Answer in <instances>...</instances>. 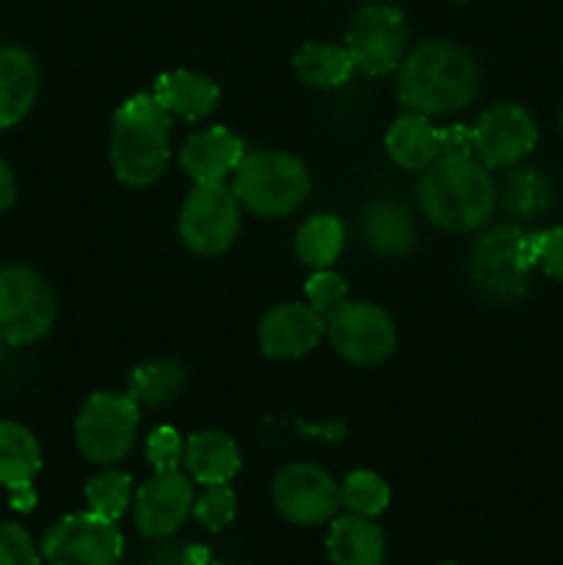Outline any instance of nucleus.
Wrapping results in <instances>:
<instances>
[{
	"mask_svg": "<svg viewBox=\"0 0 563 565\" xmlns=\"http://www.w3.org/2000/svg\"><path fill=\"white\" fill-rule=\"evenodd\" d=\"M152 97L169 110L171 116H180L185 121H199L215 110L221 99L219 83L210 81L208 75L193 70L163 72L155 81Z\"/></svg>",
	"mask_w": 563,
	"mask_h": 565,
	"instance_id": "nucleus-18",
	"label": "nucleus"
},
{
	"mask_svg": "<svg viewBox=\"0 0 563 565\" xmlns=\"http://www.w3.org/2000/svg\"><path fill=\"white\" fill-rule=\"evenodd\" d=\"M417 202L431 224L461 235L491 218L497 185L478 158H436L419 171Z\"/></svg>",
	"mask_w": 563,
	"mask_h": 565,
	"instance_id": "nucleus-2",
	"label": "nucleus"
},
{
	"mask_svg": "<svg viewBox=\"0 0 563 565\" xmlns=\"http://www.w3.org/2000/svg\"><path fill=\"white\" fill-rule=\"evenodd\" d=\"M0 348H3V342H0Z\"/></svg>",
	"mask_w": 563,
	"mask_h": 565,
	"instance_id": "nucleus-42",
	"label": "nucleus"
},
{
	"mask_svg": "<svg viewBox=\"0 0 563 565\" xmlns=\"http://www.w3.org/2000/svg\"><path fill=\"white\" fill-rule=\"evenodd\" d=\"M274 505L298 527H318L340 511V486L318 463L298 461L282 469L274 480Z\"/></svg>",
	"mask_w": 563,
	"mask_h": 565,
	"instance_id": "nucleus-12",
	"label": "nucleus"
},
{
	"mask_svg": "<svg viewBox=\"0 0 563 565\" xmlns=\"http://www.w3.org/2000/svg\"><path fill=\"white\" fill-rule=\"evenodd\" d=\"M326 334V318L309 303L290 301L270 309L259 323V351L268 359H301Z\"/></svg>",
	"mask_w": 563,
	"mask_h": 565,
	"instance_id": "nucleus-15",
	"label": "nucleus"
},
{
	"mask_svg": "<svg viewBox=\"0 0 563 565\" xmlns=\"http://www.w3.org/2000/svg\"><path fill=\"white\" fill-rule=\"evenodd\" d=\"M386 154L395 166L406 171H423L439 158V127L431 125V116L408 114L397 116L384 136Z\"/></svg>",
	"mask_w": 563,
	"mask_h": 565,
	"instance_id": "nucleus-21",
	"label": "nucleus"
},
{
	"mask_svg": "<svg viewBox=\"0 0 563 565\" xmlns=\"http://www.w3.org/2000/svg\"><path fill=\"white\" fill-rule=\"evenodd\" d=\"M42 552L22 524H0V565H39Z\"/></svg>",
	"mask_w": 563,
	"mask_h": 565,
	"instance_id": "nucleus-33",
	"label": "nucleus"
},
{
	"mask_svg": "<svg viewBox=\"0 0 563 565\" xmlns=\"http://www.w3.org/2000/svg\"><path fill=\"white\" fill-rule=\"evenodd\" d=\"M171 158V114L152 97L136 94L114 114L110 163L130 188H149L160 180Z\"/></svg>",
	"mask_w": 563,
	"mask_h": 565,
	"instance_id": "nucleus-3",
	"label": "nucleus"
},
{
	"mask_svg": "<svg viewBox=\"0 0 563 565\" xmlns=\"http://www.w3.org/2000/svg\"><path fill=\"white\" fill-rule=\"evenodd\" d=\"M208 565H224V563H208Z\"/></svg>",
	"mask_w": 563,
	"mask_h": 565,
	"instance_id": "nucleus-38",
	"label": "nucleus"
},
{
	"mask_svg": "<svg viewBox=\"0 0 563 565\" xmlns=\"http://www.w3.org/2000/svg\"><path fill=\"white\" fill-rule=\"evenodd\" d=\"M132 497H136L132 494V478L125 472H116V469H105L86 483L88 511L110 519V522H119L125 516Z\"/></svg>",
	"mask_w": 563,
	"mask_h": 565,
	"instance_id": "nucleus-29",
	"label": "nucleus"
},
{
	"mask_svg": "<svg viewBox=\"0 0 563 565\" xmlns=\"http://www.w3.org/2000/svg\"><path fill=\"white\" fill-rule=\"evenodd\" d=\"M346 248V224L337 215H312L296 232V254L315 270L331 268Z\"/></svg>",
	"mask_w": 563,
	"mask_h": 565,
	"instance_id": "nucleus-26",
	"label": "nucleus"
},
{
	"mask_svg": "<svg viewBox=\"0 0 563 565\" xmlns=\"http://www.w3.org/2000/svg\"><path fill=\"white\" fill-rule=\"evenodd\" d=\"M561 130H563V114H561Z\"/></svg>",
	"mask_w": 563,
	"mask_h": 565,
	"instance_id": "nucleus-40",
	"label": "nucleus"
},
{
	"mask_svg": "<svg viewBox=\"0 0 563 565\" xmlns=\"http://www.w3.org/2000/svg\"><path fill=\"white\" fill-rule=\"evenodd\" d=\"M535 265H541L552 279L563 281V226L535 232Z\"/></svg>",
	"mask_w": 563,
	"mask_h": 565,
	"instance_id": "nucleus-34",
	"label": "nucleus"
},
{
	"mask_svg": "<svg viewBox=\"0 0 563 565\" xmlns=\"http://www.w3.org/2000/svg\"><path fill=\"white\" fill-rule=\"evenodd\" d=\"M182 450H185V441L180 439L171 425H160L149 434L147 439V461L152 463L155 472H171V469H180L182 463Z\"/></svg>",
	"mask_w": 563,
	"mask_h": 565,
	"instance_id": "nucleus-32",
	"label": "nucleus"
},
{
	"mask_svg": "<svg viewBox=\"0 0 563 565\" xmlns=\"http://www.w3.org/2000/svg\"><path fill=\"white\" fill-rule=\"evenodd\" d=\"M125 539L116 522L97 513H72L55 522L42 541L47 565H119Z\"/></svg>",
	"mask_w": 563,
	"mask_h": 565,
	"instance_id": "nucleus-11",
	"label": "nucleus"
},
{
	"mask_svg": "<svg viewBox=\"0 0 563 565\" xmlns=\"http://www.w3.org/2000/svg\"><path fill=\"white\" fill-rule=\"evenodd\" d=\"M555 202V188L539 169H517L502 182V204L519 218H535Z\"/></svg>",
	"mask_w": 563,
	"mask_h": 565,
	"instance_id": "nucleus-27",
	"label": "nucleus"
},
{
	"mask_svg": "<svg viewBox=\"0 0 563 565\" xmlns=\"http://www.w3.org/2000/svg\"><path fill=\"white\" fill-rule=\"evenodd\" d=\"M42 469V447L20 423L0 419V486L9 491L28 489Z\"/></svg>",
	"mask_w": 563,
	"mask_h": 565,
	"instance_id": "nucleus-23",
	"label": "nucleus"
},
{
	"mask_svg": "<svg viewBox=\"0 0 563 565\" xmlns=\"http://www.w3.org/2000/svg\"><path fill=\"white\" fill-rule=\"evenodd\" d=\"M243 158H246L243 138L230 127L215 125L188 138L180 152V166L196 185H208V182H224L226 177L235 174Z\"/></svg>",
	"mask_w": 563,
	"mask_h": 565,
	"instance_id": "nucleus-16",
	"label": "nucleus"
},
{
	"mask_svg": "<svg viewBox=\"0 0 563 565\" xmlns=\"http://www.w3.org/2000/svg\"><path fill=\"white\" fill-rule=\"evenodd\" d=\"M39 97V66L25 47H0V130L31 114Z\"/></svg>",
	"mask_w": 563,
	"mask_h": 565,
	"instance_id": "nucleus-17",
	"label": "nucleus"
},
{
	"mask_svg": "<svg viewBox=\"0 0 563 565\" xmlns=\"http://www.w3.org/2000/svg\"><path fill=\"white\" fill-rule=\"evenodd\" d=\"M453 3H464V0H453Z\"/></svg>",
	"mask_w": 563,
	"mask_h": 565,
	"instance_id": "nucleus-41",
	"label": "nucleus"
},
{
	"mask_svg": "<svg viewBox=\"0 0 563 565\" xmlns=\"http://www.w3.org/2000/svg\"><path fill=\"white\" fill-rule=\"evenodd\" d=\"M326 550L334 565H381L386 555V541L373 519L348 513L331 519Z\"/></svg>",
	"mask_w": 563,
	"mask_h": 565,
	"instance_id": "nucleus-22",
	"label": "nucleus"
},
{
	"mask_svg": "<svg viewBox=\"0 0 563 565\" xmlns=\"http://www.w3.org/2000/svg\"><path fill=\"white\" fill-rule=\"evenodd\" d=\"M55 323V296L47 279L25 265L0 268V342L11 348L39 342Z\"/></svg>",
	"mask_w": 563,
	"mask_h": 565,
	"instance_id": "nucleus-7",
	"label": "nucleus"
},
{
	"mask_svg": "<svg viewBox=\"0 0 563 565\" xmlns=\"http://www.w3.org/2000/svg\"><path fill=\"white\" fill-rule=\"evenodd\" d=\"M237 511V497L230 483L204 486L202 494L193 500V519L210 533H219L226 524H232Z\"/></svg>",
	"mask_w": 563,
	"mask_h": 565,
	"instance_id": "nucleus-30",
	"label": "nucleus"
},
{
	"mask_svg": "<svg viewBox=\"0 0 563 565\" xmlns=\"http://www.w3.org/2000/svg\"><path fill=\"white\" fill-rule=\"evenodd\" d=\"M177 230L182 243L199 257L224 254L241 232V202L224 182L196 185L182 202Z\"/></svg>",
	"mask_w": 563,
	"mask_h": 565,
	"instance_id": "nucleus-8",
	"label": "nucleus"
},
{
	"mask_svg": "<svg viewBox=\"0 0 563 565\" xmlns=\"http://www.w3.org/2000/svg\"><path fill=\"white\" fill-rule=\"evenodd\" d=\"M293 70L304 83L315 88H337L348 83L357 72L351 53L346 44H326L309 42L293 58Z\"/></svg>",
	"mask_w": 563,
	"mask_h": 565,
	"instance_id": "nucleus-24",
	"label": "nucleus"
},
{
	"mask_svg": "<svg viewBox=\"0 0 563 565\" xmlns=\"http://www.w3.org/2000/svg\"><path fill=\"white\" fill-rule=\"evenodd\" d=\"M535 268V235L519 226H497L486 232L469 254V274L486 298L511 303L524 296L530 270Z\"/></svg>",
	"mask_w": 563,
	"mask_h": 565,
	"instance_id": "nucleus-5",
	"label": "nucleus"
},
{
	"mask_svg": "<svg viewBox=\"0 0 563 565\" xmlns=\"http://www.w3.org/2000/svg\"><path fill=\"white\" fill-rule=\"evenodd\" d=\"M340 500L342 505L351 513L364 519H375L386 511L392 500L390 483L381 478L379 472H370V469H357L346 478V483L340 486Z\"/></svg>",
	"mask_w": 563,
	"mask_h": 565,
	"instance_id": "nucleus-28",
	"label": "nucleus"
},
{
	"mask_svg": "<svg viewBox=\"0 0 563 565\" xmlns=\"http://www.w3.org/2000/svg\"><path fill=\"white\" fill-rule=\"evenodd\" d=\"M475 158L486 169H508L533 152L539 127L517 103H497L478 116L472 127Z\"/></svg>",
	"mask_w": 563,
	"mask_h": 565,
	"instance_id": "nucleus-13",
	"label": "nucleus"
},
{
	"mask_svg": "<svg viewBox=\"0 0 563 565\" xmlns=\"http://www.w3.org/2000/svg\"><path fill=\"white\" fill-rule=\"evenodd\" d=\"M193 513L191 475L171 469L155 472L132 497V516L144 539H166L177 533Z\"/></svg>",
	"mask_w": 563,
	"mask_h": 565,
	"instance_id": "nucleus-14",
	"label": "nucleus"
},
{
	"mask_svg": "<svg viewBox=\"0 0 563 565\" xmlns=\"http://www.w3.org/2000/svg\"><path fill=\"white\" fill-rule=\"evenodd\" d=\"M326 334L331 348L346 362L359 367H375L386 362L397 345L395 320L386 309L370 301H346L326 318Z\"/></svg>",
	"mask_w": 563,
	"mask_h": 565,
	"instance_id": "nucleus-9",
	"label": "nucleus"
},
{
	"mask_svg": "<svg viewBox=\"0 0 563 565\" xmlns=\"http://www.w3.org/2000/svg\"><path fill=\"white\" fill-rule=\"evenodd\" d=\"M14 199H17L14 174H11L9 163L0 158V213H6V210L11 207V204H14Z\"/></svg>",
	"mask_w": 563,
	"mask_h": 565,
	"instance_id": "nucleus-36",
	"label": "nucleus"
},
{
	"mask_svg": "<svg viewBox=\"0 0 563 565\" xmlns=\"http://www.w3.org/2000/svg\"><path fill=\"white\" fill-rule=\"evenodd\" d=\"M309 171L301 158L290 152H252L232 174V193L248 213L259 218H282L307 202Z\"/></svg>",
	"mask_w": 563,
	"mask_h": 565,
	"instance_id": "nucleus-4",
	"label": "nucleus"
},
{
	"mask_svg": "<svg viewBox=\"0 0 563 565\" xmlns=\"http://www.w3.org/2000/svg\"><path fill=\"white\" fill-rule=\"evenodd\" d=\"M182 467L202 486L230 483L241 469V450L232 436L221 434V430H199L185 439Z\"/></svg>",
	"mask_w": 563,
	"mask_h": 565,
	"instance_id": "nucleus-20",
	"label": "nucleus"
},
{
	"mask_svg": "<svg viewBox=\"0 0 563 565\" xmlns=\"http://www.w3.org/2000/svg\"><path fill=\"white\" fill-rule=\"evenodd\" d=\"M33 505H36V494H33V486H28V489L11 491V508H17V511H31Z\"/></svg>",
	"mask_w": 563,
	"mask_h": 565,
	"instance_id": "nucleus-37",
	"label": "nucleus"
},
{
	"mask_svg": "<svg viewBox=\"0 0 563 565\" xmlns=\"http://www.w3.org/2000/svg\"><path fill=\"white\" fill-rule=\"evenodd\" d=\"M439 565H456V563H439Z\"/></svg>",
	"mask_w": 563,
	"mask_h": 565,
	"instance_id": "nucleus-39",
	"label": "nucleus"
},
{
	"mask_svg": "<svg viewBox=\"0 0 563 565\" xmlns=\"http://www.w3.org/2000/svg\"><path fill=\"white\" fill-rule=\"evenodd\" d=\"M362 241L379 257H406L417 241V226L401 202L379 199L362 215Z\"/></svg>",
	"mask_w": 563,
	"mask_h": 565,
	"instance_id": "nucleus-19",
	"label": "nucleus"
},
{
	"mask_svg": "<svg viewBox=\"0 0 563 565\" xmlns=\"http://www.w3.org/2000/svg\"><path fill=\"white\" fill-rule=\"evenodd\" d=\"M141 406L130 395L94 392L75 419V445L92 463H119L132 450Z\"/></svg>",
	"mask_w": 563,
	"mask_h": 565,
	"instance_id": "nucleus-6",
	"label": "nucleus"
},
{
	"mask_svg": "<svg viewBox=\"0 0 563 565\" xmlns=\"http://www.w3.org/2000/svg\"><path fill=\"white\" fill-rule=\"evenodd\" d=\"M480 70L472 55L447 39L419 42L397 66V99L423 116H450L478 97Z\"/></svg>",
	"mask_w": 563,
	"mask_h": 565,
	"instance_id": "nucleus-1",
	"label": "nucleus"
},
{
	"mask_svg": "<svg viewBox=\"0 0 563 565\" xmlns=\"http://www.w3.org/2000/svg\"><path fill=\"white\" fill-rule=\"evenodd\" d=\"M185 384V367L177 359H152L132 367L127 379V395L138 406H166L180 395Z\"/></svg>",
	"mask_w": 563,
	"mask_h": 565,
	"instance_id": "nucleus-25",
	"label": "nucleus"
},
{
	"mask_svg": "<svg viewBox=\"0 0 563 565\" xmlns=\"http://www.w3.org/2000/svg\"><path fill=\"white\" fill-rule=\"evenodd\" d=\"M439 158H475L472 127H439Z\"/></svg>",
	"mask_w": 563,
	"mask_h": 565,
	"instance_id": "nucleus-35",
	"label": "nucleus"
},
{
	"mask_svg": "<svg viewBox=\"0 0 563 565\" xmlns=\"http://www.w3.org/2000/svg\"><path fill=\"white\" fill-rule=\"evenodd\" d=\"M406 17L390 3H368L353 14L346 31V50L357 72L370 77L390 75L406 53Z\"/></svg>",
	"mask_w": 563,
	"mask_h": 565,
	"instance_id": "nucleus-10",
	"label": "nucleus"
},
{
	"mask_svg": "<svg viewBox=\"0 0 563 565\" xmlns=\"http://www.w3.org/2000/svg\"><path fill=\"white\" fill-rule=\"evenodd\" d=\"M304 292H307L309 307H312L315 312L323 315V318H329L334 309H340L342 303L348 301V285L342 281L340 274H334V270L329 268L315 270V274L307 279Z\"/></svg>",
	"mask_w": 563,
	"mask_h": 565,
	"instance_id": "nucleus-31",
	"label": "nucleus"
}]
</instances>
